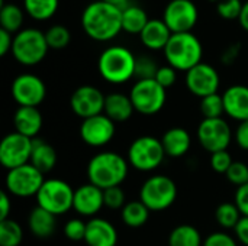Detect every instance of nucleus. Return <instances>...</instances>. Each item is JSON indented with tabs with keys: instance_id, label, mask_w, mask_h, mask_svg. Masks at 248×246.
I'll list each match as a JSON object with an SVG mask.
<instances>
[{
	"instance_id": "nucleus-1",
	"label": "nucleus",
	"mask_w": 248,
	"mask_h": 246,
	"mask_svg": "<svg viewBox=\"0 0 248 246\" xmlns=\"http://www.w3.org/2000/svg\"><path fill=\"white\" fill-rule=\"evenodd\" d=\"M81 26L94 41H110L122 30V9L102 0L92 1L81 13Z\"/></svg>"
},
{
	"instance_id": "nucleus-2",
	"label": "nucleus",
	"mask_w": 248,
	"mask_h": 246,
	"mask_svg": "<svg viewBox=\"0 0 248 246\" xmlns=\"http://www.w3.org/2000/svg\"><path fill=\"white\" fill-rule=\"evenodd\" d=\"M128 161L116 152L96 154L87 165L89 183L106 190L110 187H119L128 175Z\"/></svg>"
},
{
	"instance_id": "nucleus-3",
	"label": "nucleus",
	"mask_w": 248,
	"mask_h": 246,
	"mask_svg": "<svg viewBox=\"0 0 248 246\" xmlns=\"http://www.w3.org/2000/svg\"><path fill=\"white\" fill-rule=\"evenodd\" d=\"M164 55L169 65L177 71L187 72L202 62L203 48L198 36L192 32L173 33L164 48Z\"/></svg>"
},
{
	"instance_id": "nucleus-4",
	"label": "nucleus",
	"mask_w": 248,
	"mask_h": 246,
	"mask_svg": "<svg viewBox=\"0 0 248 246\" xmlns=\"http://www.w3.org/2000/svg\"><path fill=\"white\" fill-rule=\"evenodd\" d=\"M137 57L125 46L113 45L106 48L97 61V70L103 80L112 84H124L135 74Z\"/></svg>"
},
{
	"instance_id": "nucleus-5",
	"label": "nucleus",
	"mask_w": 248,
	"mask_h": 246,
	"mask_svg": "<svg viewBox=\"0 0 248 246\" xmlns=\"http://www.w3.org/2000/svg\"><path fill=\"white\" fill-rule=\"evenodd\" d=\"M48 49L49 46L45 39V32H41L39 29H22L13 36L12 54L22 65L39 64L46 57Z\"/></svg>"
},
{
	"instance_id": "nucleus-6",
	"label": "nucleus",
	"mask_w": 248,
	"mask_h": 246,
	"mask_svg": "<svg viewBox=\"0 0 248 246\" xmlns=\"http://www.w3.org/2000/svg\"><path fill=\"white\" fill-rule=\"evenodd\" d=\"M177 199V186L167 175H153L145 180L140 190V200L150 212H163L173 206Z\"/></svg>"
},
{
	"instance_id": "nucleus-7",
	"label": "nucleus",
	"mask_w": 248,
	"mask_h": 246,
	"mask_svg": "<svg viewBox=\"0 0 248 246\" xmlns=\"http://www.w3.org/2000/svg\"><path fill=\"white\" fill-rule=\"evenodd\" d=\"M166 152L161 144V139L154 136H140L128 148V162L138 171L148 173L158 168L164 158Z\"/></svg>"
},
{
	"instance_id": "nucleus-8",
	"label": "nucleus",
	"mask_w": 248,
	"mask_h": 246,
	"mask_svg": "<svg viewBox=\"0 0 248 246\" xmlns=\"http://www.w3.org/2000/svg\"><path fill=\"white\" fill-rule=\"evenodd\" d=\"M35 197L39 207L55 216H61L65 215L70 209H73L74 190L68 183L62 180L49 178L44 181L41 190Z\"/></svg>"
},
{
	"instance_id": "nucleus-9",
	"label": "nucleus",
	"mask_w": 248,
	"mask_h": 246,
	"mask_svg": "<svg viewBox=\"0 0 248 246\" xmlns=\"http://www.w3.org/2000/svg\"><path fill=\"white\" fill-rule=\"evenodd\" d=\"M131 101L134 104L135 112L151 116L158 113L166 104V88L161 87L155 78L154 80H138L131 91H129Z\"/></svg>"
},
{
	"instance_id": "nucleus-10",
	"label": "nucleus",
	"mask_w": 248,
	"mask_h": 246,
	"mask_svg": "<svg viewBox=\"0 0 248 246\" xmlns=\"http://www.w3.org/2000/svg\"><path fill=\"white\" fill-rule=\"evenodd\" d=\"M44 174L36 170L32 164H25L22 167L7 171L4 184L6 191L15 197H32L36 196L44 184Z\"/></svg>"
},
{
	"instance_id": "nucleus-11",
	"label": "nucleus",
	"mask_w": 248,
	"mask_h": 246,
	"mask_svg": "<svg viewBox=\"0 0 248 246\" xmlns=\"http://www.w3.org/2000/svg\"><path fill=\"white\" fill-rule=\"evenodd\" d=\"M198 139L202 148L211 154L227 151L231 144L232 132L225 119H203L198 128Z\"/></svg>"
},
{
	"instance_id": "nucleus-12",
	"label": "nucleus",
	"mask_w": 248,
	"mask_h": 246,
	"mask_svg": "<svg viewBox=\"0 0 248 246\" xmlns=\"http://www.w3.org/2000/svg\"><path fill=\"white\" fill-rule=\"evenodd\" d=\"M31 154L32 139L17 132L6 135L0 142V164L7 171L29 164Z\"/></svg>"
},
{
	"instance_id": "nucleus-13",
	"label": "nucleus",
	"mask_w": 248,
	"mask_h": 246,
	"mask_svg": "<svg viewBox=\"0 0 248 246\" xmlns=\"http://www.w3.org/2000/svg\"><path fill=\"white\" fill-rule=\"evenodd\" d=\"M198 17V7L192 0H171L163 13V20L171 33L190 32L195 28Z\"/></svg>"
},
{
	"instance_id": "nucleus-14",
	"label": "nucleus",
	"mask_w": 248,
	"mask_h": 246,
	"mask_svg": "<svg viewBox=\"0 0 248 246\" xmlns=\"http://www.w3.org/2000/svg\"><path fill=\"white\" fill-rule=\"evenodd\" d=\"M46 96L44 81L35 74H20L12 83V97L19 106L36 107Z\"/></svg>"
},
{
	"instance_id": "nucleus-15",
	"label": "nucleus",
	"mask_w": 248,
	"mask_h": 246,
	"mask_svg": "<svg viewBox=\"0 0 248 246\" xmlns=\"http://www.w3.org/2000/svg\"><path fill=\"white\" fill-rule=\"evenodd\" d=\"M106 96L94 86H80L70 97V107L78 117L89 119L102 115Z\"/></svg>"
},
{
	"instance_id": "nucleus-16",
	"label": "nucleus",
	"mask_w": 248,
	"mask_h": 246,
	"mask_svg": "<svg viewBox=\"0 0 248 246\" xmlns=\"http://www.w3.org/2000/svg\"><path fill=\"white\" fill-rule=\"evenodd\" d=\"M115 122L105 113L84 119L80 125L81 141L93 148H102L108 145L115 136Z\"/></svg>"
},
{
	"instance_id": "nucleus-17",
	"label": "nucleus",
	"mask_w": 248,
	"mask_h": 246,
	"mask_svg": "<svg viewBox=\"0 0 248 246\" xmlns=\"http://www.w3.org/2000/svg\"><path fill=\"white\" fill-rule=\"evenodd\" d=\"M219 83L221 80L218 71L205 62L198 64L186 72V86L189 91L199 99L218 93Z\"/></svg>"
},
{
	"instance_id": "nucleus-18",
	"label": "nucleus",
	"mask_w": 248,
	"mask_h": 246,
	"mask_svg": "<svg viewBox=\"0 0 248 246\" xmlns=\"http://www.w3.org/2000/svg\"><path fill=\"white\" fill-rule=\"evenodd\" d=\"M105 206V199H103V190L96 187L92 183L83 184L78 188L74 190V202H73V209L86 217H92L97 215L102 207Z\"/></svg>"
},
{
	"instance_id": "nucleus-19",
	"label": "nucleus",
	"mask_w": 248,
	"mask_h": 246,
	"mask_svg": "<svg viewBox=\"0 0 248 246\" xmlns=\"http://www.w3.org/2000/svg\"><path fill=\"white\" fill-rule=\"evenodd\" d=\"M225 115L234 120H248V87L243 84H235L228 87L222 93Z\"/></svg>"
},
{
	"instance_id": "nucleus-20",
	"label": "nucleus",
	"mask_w": 248,
	"mask_h": 246,
	"mask_svg": "<svg viewBox=\"0 0 248 246\" xmlns=\"http://www.w3.org/2000/svg\"><path fill=\"white\" fill-rule=\"evenodd\" d=\"M84 242L87 246H116V228L106 219L93 217L87 222Z\"/></svg>"
},
{
	"instance_id": "nucleus-21",
	"label": "nucleus",
	"mask_w": 248,
	"mask_h": 246,
	"mask_svg": "<svg viewBox=\"0 0 248 246\" xmlns=\"http://www.w3.org/2000/svg\"><path fill=\"white\" fill-rule=\"evenodd\" d=\"M13 125L15 132L31 139H35L42 128V115L38 110V107L19 106L13 116Z\"/></svg>"
},
{
	"instance_id": "nucleus-22",
	"label": "nucleus",
	"mask_w": 248,
	"mask_h": 246,
	"mask_svg": "<svg viewBox=\"0 0 248 246\" xmlns=\"http://www.w3.org/2000/svg\"><path fill=\"white\" fill-rule=\"evenodd\" d=\"M171 35H173L171 30L169 29V26L164 23L163 19H150V22L141 32L140 38H141V42L148 49H153V51L163 49L164 51Z\"/></svg>"
},
{
	"instance_id": "nucleus-23",
	"label": "nucleus",
	"mask_w": 248,
	"mask_h": 246,
	"mask_svg": "<svg viewBox=\"0 0 248 246\" xmlns=\"http://www.w3.org/2000/svg\"><path fill=\"white\" fill-rule=\"evenodd\" d=\"M161 144L167 157L180 158L189 152L192 145V138L189 132L183 128H170L161 136Z\"/></svg>"
},
{
	"instance_id": "nucleus-24",
	"label": "nucleus",
	"mask_w": 248,
	"mask_h": 246,
	"mask_svg": "<svg viewBox=\"0 0 248 246\" xmlns=\"http://www.w3.org/2000/svg\"><path fill=\"white\" fill-rule=\"evenodd\" d=\"M134 112L135 109L129 94L126 96L124 93H110L106 96L103 113L115 123H122L129 120Z\"/></svg>"
},
{
	"instance_id": "nucleus-25",
	"label": "nucleus",
	"mask_w": 248,
	"mask_h": 246,
	"mask_svg": "<svg viewBox=\"0 0 248 246\" xmlns=\"http://www.w3.org/2000/svg\"><path fill=\"white\" fill-rule=\"evenodd\" d=\"M57 159H58L57 151L52 145H49L48 142L39 138L32 139V154H31L29 164H32L42 174H46L51 170H54Z\"/></svg>"
},
{
	"instance_id": "nucleus-26",
	"label": "nucleus",
	"mask_w": 248,
	"mask_h": 246,
	"mask_svg": "<svg viewBox=\"0 0 248 246\" xmlns=\"http://www.w3.org/2000/svg\"><path fill=\"white\" fill-rule=\"evenodd\" d=\"M55 215L46 212L45 209L36 206L32 209V212L29 213L28 217V226L32 235H35L36 238H49L57 226L55 222Z\"/></svg>"
},
{
	"instance_id": "nucleus-27",
	"label": "nucleus",
	"mask_w": 248,
	"mask_h": 246,
	"mask_svg": "<svg viewBox=\"0 0 248 246\" xmlns=\"http://www.w3.org/2000/svg\"><path fill=\"white\" fill-rule=\"evenodd\" d=\"M148 22L150 19L142 7L129 4L122 9V30L132 35H141Z\"/></svg>"
},
{
	"instance_id": "nucleus-28",
	"label": "nucleus",
	"mask_w": 248,
	"mask_h": 246,
	"mask_svg": "<svg viewBox=\"0 0 248 246\" xmlns=\"http://www.w3.org/2000/svg\"><path fill=\"white\" fill-rule=\"evenodd\" d=\"M121 217H122V222L126 226H129V228H141L148 222L150 209L141 200L129 202L121 210Z\"/></svg>"
},
{
	"instance_id": "nucleus-29",
	"label": "nucleus",
	"mask_w": 248,
	"mask_h": 246,
	"mask_svg": "<svg viewBox=\"0 0 248 246\" xmlns=\"http://www.w3.org/2000/svg\"><path fill=\"white\" fill-rule=\"evenodd\" d=\"M169 246H203V239L195 226L179 225L170 232Z\"/></svg>"
},
{
	"instance_id": "nucleus-30",
	"label": "nucleus",
	"mask_w": 248,
	"mask_h": 246,
	"mask_svg": "<svg viewBox=\"0 0 248 246\" xmlns=\"http://www.w3.org/2000/svg\"><path fill=\"white\" fill-rule=\"evenodd\" d=\"M0 26L1 29L10 32V33H17L22 30L23 25V10L13 3H3L0 0Z\"/></svg>"
},
{
	"instance_id": "nucleus-31",
	"label": "nucleus",
	"mask_w": 248,
	"mask_h": 246,
	"mask_svg": "<svg viewBox=\"0 0 248 246\" xmlns=\"http://www.w3.org/2000/svg\"><path fill=\"white\" fill-rule=\"evenodd\" d=\"M26 13L36 20L52 17L58 9V0H23Z\"/></svg>"
},
{
	"instance_id": "nucleus-32",
	"label": "nucleus",
	"mask_w": 248,
	"mask_h": 246,
	"mask_svg": "<svg viewBox=\"0 0 248 246\" xmlns=\"http://www.w3.org/2000/svg\"><path fill=\"white\" fill-rule=\"evenodd\" d=\"M23 239L22 226L13 220H0V246H19Z\"/></svg>"
},
{
	"instance_id": "nucleus-33",
	"label": "nucleus",
	"mask_w": 248,
	"mask_h": 246,
	"mask_svg": "<svg viewBox=\"0 0 248 246\" xmlns=\"http://www.w3.org/2000/svg\"><path fill=\"white\" fill-rule=\"evenodd\" d=\"M241 217L243 216L235 203H222L215 210V219L218 225L224 229H235Z\"/></svg>"
},
{
	"instance_id": "nucleus-34",
	"label": "nucleus",
	"mask_w": 248,
	"mask_h": 246,
	"mask_svg": "<svg viewBox=\"0 0 248 246\" xmlns=\"http://www.w3.org/2000/svg\"><path fill=\"white\" fill-rule=\"evenodd\" d=\"M201 112L203 119H218L225 113L222 94L215 93L208 97L201 99Z\"/></svg>"
},
{
	"instance_id": "nucleus-35",
	"label": "nucleus",
	"mask_w": 248,
	"mask_h": 246,
	"mask_svg": "<svg viewBox=\"0 0 248 246\" xmlns=\"http://www.w3.org/2000/svg\"><path fill=\"white\" fill-rule=\"evenodd\" d=\"M46 43L51 49H62L71 41V33L64 25H54L45 32Z\"/></svg>"
},
{
	"instance_id": "nucleus-36",
	"label": "nucleus",
	"mask_w": 248,
	"mask_h": 246,
	"mask_svg": "<svg viewBox=\"0 0 248 246\" xmlns=\"http://www.w3.org/2000/svg\"><path fill=\"white\" fill-rule=\"evenodd\" d=\"M158 65L157 62L147 57V55H142V57H137V61H135V74L134 77L138 80H154L155 75H157V71H158Z\"/></svg>"
},
{
	"instance_id": "nucleus-37",
	"label": "nucleus",
	"mask_w": 248,
	"mask_h": 246,
	"mask_svg": "<svg viewBox=\"0 0 248 246\" xmlns=\"http://www.w3.org/2000/svg\"><path fill=\"white\" fill-rule=\"evenodd\" d=\"M244 3L241 0H221L217 6V12L221 17L227 20H232L240 17Z\"/></svg>"
},
{
	"instance_id": "nucleus-38",
	"label": "nucleus",
	"mask_w": 248,
	"mask_h": 246,
	"mask_svg": "<svg viewBox=\"0 0 248 246\" xmlns=\"http://www.w3.org/2000/svg\"><path fill=\"white\" fill-rule=\"evenodd\" d=\"M227 180L237 187H241L248 183V165L241 161H234L230 170L225 174Z\"/></svg>"
},
{
	"instance_id": "nucleus-39",
	"label": "nucleus",
	"mask_w": 248,
	"mask_h": 246,
	"mask_svg": "<svg viewBox=\"0 0 248 246\" xmlns=\"http://www.w3.org/2000/svg\"><path fill=\"white\" fill-rule=\"evenodd\" d=\"M86 229H87V223H84L81 219H71L64 225V236L74 242L84 241Z\"/></svg>"
},
{
	"instance_id": "nucleus-40",
	"label": "nucleus",
	"mask_w": 248,
	"mask_h": 246,
	"mask_svg": "<svg viewBox=\"0 0 248 246\" xmlns=\"http://www.w3.org/2000/svg\"><path fill=\"white\" fill-rule=\"evenodd\" d=\"M103 199H105V206L112 210L124 209L125 203V193L121 187H110L103 190Z\"/></svg>"
},
{
	"instance_id": "nucleus-41",
	"label": "nucleus",
	"mask_w": 248,
	"mask_h": 246,
	"mask_svg": "<svg viewBox=\"0 0 248 246\" xmlns=\"http://www.w3.org/2000/svg\"><path fill=\"white\" fill-rule=\"evenodd\" d=\"M232 162H234L232 157L228 151H219V152L211 154V167L218 174H227Z\"/></svg>"
},
{
	"instance_id": "nucleus-42",
	"label": "nucleus",
	"mask_w": 248,
	"mask_h": 246,
	"mask_svg": "<svg viewBox=\"0 0 248 246\" xmlns=\"http://www.w3.org/2000/svg\"><path fill=\"white\" fill-rule=\"evenodd\" d=\"M176 71H177V70H174L171 65L160 67L158 71H157V75H155V81H157L161 87H164V88L167 90V88L171 87V86L176 83V80H177V72H176Z\"/></svg>"
},
{
	"instance_id": "nucleus-43",
	"label": "nucleus",
	"mask_w": 248,
	"mask_h": 246,
	"mask_svg": "<svg viewBox=\"0 0 248 246\" xmlns=\"http://www.w3.org/2000/svg\"><path fill=\"white\" fill-rule=\"evenodd\" d=\"M203 246H238L237 241L224 232H214L211 233L205 241H203Z\"/></svg>"
},
{
	"instance_id": "nucleus-44",
	"label": "nucleus",
	"mask_w": 248,
	"mask_h": 246,
	"mask_svg": "<svg viewBox=\"0 0 248 246\" xmlns=\"http://www.w3.org/2000/svg\"><path fill=\"white\" fill-rule=\"evenodd\" d=\"M234 203H235V206L238 207L241 216L248 217V183L237 188Z\"/></svg>"
},
{
	"instance_id": "nucleus-45",
	"label": "nucleus",
	"mask_w": 248,
	"mask_h": 246,
	"mask_svg": "<svg viewBox=\"0 0 248 246\" xmlns=\"http://www.w3.org/2000/svg\"><path fill=\"white\" fill-rule=\"evenodd\" d=\"M235 142L241 149L248 151V120L240 122L235 130Z\"/></svg>"
},
{
	"instance_id": "nucleus-46",
	"label": "nucleus",
	"mask_w": 248,
	"mask_h": 246,
	"mask_svg": "<svg viewBox=\"0 0 248 246\" xmlns=\"http://www.w3.org/2000/svg\"><path fill=\"white\" fill-rule=\"evenodd\" d=\"M237 239L243 244V245L248 246V217H241V220L238 222V225L234 229Z\"/></svg>"
},
{
	"instance_id": "nucleus-47",
	"label": "nucleus",
	"mask_w": 248,
	"mask_h": 246,
	"mask_svg": "<svg viewBox=\"0 0 248 246\" xmlns=\"http://www.w3.org/2000/svg\"><path fill=\"white\" fill-rule=\"evenodd\" d=\"M12 45H13L12 33L0 28V55L4 57L9 51H12Z\"/></svg>"
},
{
	"instance_id": "nucleus-48",
	"label": "nucleus",
	"mask_w": 248,
	"mask_h": 246,
	"mask_svg": "<svg viewBox=\"0 0 248 246\" xmlns=\"http://www.w3.org/2000/svg\"><path fill=\"white\" fill-rule=\"evenodd\" d=\"M10 209H12L10 194L7 191H1L0 193V220L9 219Z\"/></svg>"
},
{
	"instance_id": "nucleus-49",
	"label": "nucleus",
	"mask_w": 248,
	"mask_h": 246,
	"mask_svg": "<svg viewBox=\"0 0 248 246\" xmlns=\"http://www.w3.org/2000/svg\"><path fill=\"white\" fill-rule=\"evenodd\" d=\"M238 54H240V45H238V43L231 45V46H230V48L222 54V62H224V64H227V65L232 64V62L237 59Z\"/></svg>"
},
{
	"instance_id": "nucleus-50",
	"label": "nucleus",
	"mask_w": 248,
	"mask_h": 246,
	"mask_svg": "<svg viewBox=\"0 0 248 246\" xmlns=\"http://www.w3.org/2000/svg\"><path fill=\"white\" fill-rule=\"evenodd\" d=\"M238 22H240L241 28L248 32V1H246L244 6H243V10H241L240 17H238Z\"/></svg>"
},
{
	"instance_id": "nucleus-51",
	"label": "nucleus",
	"mask_w": 248,
	"mask_h": 246,
	"mask_svg": "<svg viewBox=\"0 0 248 246\" xmlns=\"http://www.w3.org/2000/svg\"><path fill=\"white\" fill-rule=\"evenodd\" d=\"M102 1H106V3H109V4H113V6H116V7H119V9H125L126 6H129V0H102Z\"/></svg>"
},
{
	"instance_id": "nucleus-52",
	"label": "nucleus",
	"mask_w": 248,
	"mask_h": 246,
	"mask_svg": "<svg viewBox=\"0 0 248 246\" xmlns=\"http://www.w3.org/2000/svg\"><path fill=\"white\" fill-rule=\"evenodd\" d=\"M209 1H218V3H219L221 0H209Z\"/></svg>"
}]
</instances>
